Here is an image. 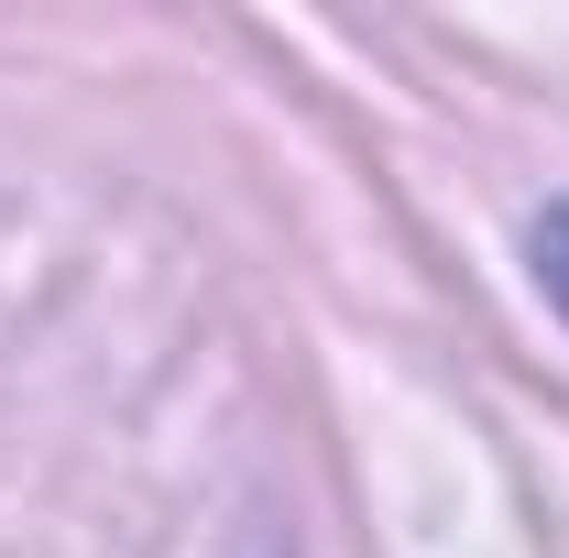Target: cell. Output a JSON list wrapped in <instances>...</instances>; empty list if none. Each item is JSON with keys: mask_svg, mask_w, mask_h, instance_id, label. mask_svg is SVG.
Listing matches in <instances>:
<instances>
[{"mask_svg": "<svg viewBox=\"0 0 569 558\" xmlns=\"http://www.w3.org/2000/svg\"><path fill=\"white\" fill-rule=\"evenodd\" d=\"M537 285L559 296V318H569V209H548V219H537Z\"/></svg>", "mask_w": 569, "mask_h": 558, "instance_id": "obj_1", "label": "cell"}]
</instances>
